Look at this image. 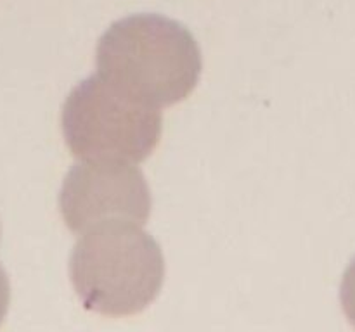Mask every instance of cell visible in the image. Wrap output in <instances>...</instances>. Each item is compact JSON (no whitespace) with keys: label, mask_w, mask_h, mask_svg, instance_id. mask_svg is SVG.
<instances>
[{"label":"cell","mask_w":355,"mask_h":332,"mask_svg":"<svg viewBox=\"0 0 355 332\" xmlns=\"http://www.w3.org/2000/svg\"><path fill=\"white\" fill-rule=\"evenodd\" d=\"M96 59L101 78L155 109L189 97L203 68L193 33L162 14L114 21L97 44Z\"/></svg>","instance_id":"cell-1"},{"label":"cell","mask_w":355,"mask_h":332,"mask_svg":"<svg viewBox=\"0 0 355 332\" xmlns=\"http://www.w3.org/2000/svg\"><path fill=\"white\" fill-rule=\"evenodd\" d=\"M69 277L87 310L104 317H130L158 297L165 258L141 225L106 221L83 232L75 244Z\"/></svg>","instance_id":"cell-2"},{"label":"cell","mask_w":355,"mask_h":332,"mask_svg":"<svg viewBox=\"0 0 355 332\" xmlns=\"http://www.w3.org/2000/svg\"><path fill=\"white\" fill-rule=\"evenodd\" d=\"M61 124L69 151L80 161L139 165L162 138L159 109L132 99L97 73L66 97Z\"/></svg>","instance_id":"cell-3"},{"label":"cell","mask_w":355,"mask_h":332,"mask_svg":"<svg viewBox=\"0 0 355 332\" xmlns=\"http://www.w3.org/2000/svg\"><path fill=\"white\" fill-rule=\"evenodd\" d=\"M151 204L144 173L127 163H76L59 194L64 223L78 235L106 221L142 227L151 214Z\"/></svg>","instance_id":"cell-4"},{"label":"cell","mask_w":355,"mask_h":332,"mask_svg":"<svg viewBox=\"0 0 355 332\" xmlns=\"http://www.w3.org/2000/svg\"><path fill=\"white\" fill-rule=\"evenodd\" d=\"M340 301H342V308L347 320L355 329V258L350 261L345 273H343L342 286H340Z\"/></svg>","instance_id":"cell-5"},{"label":"cell","mask_w":355,"mask_h":332,"mask_svg":"<svg viewBox=\"0 0 355 332\" xmlns=\"http://www.w3.org/2000/svg\"><path fill=\"white\" fill-rule=\"evenodd\" d=\"M10 304V284L9 279H7L6 270L0 265V325L6 320V315L9 311Z\"/></svg>","instance_id":"cell-6"}]
</instances>
